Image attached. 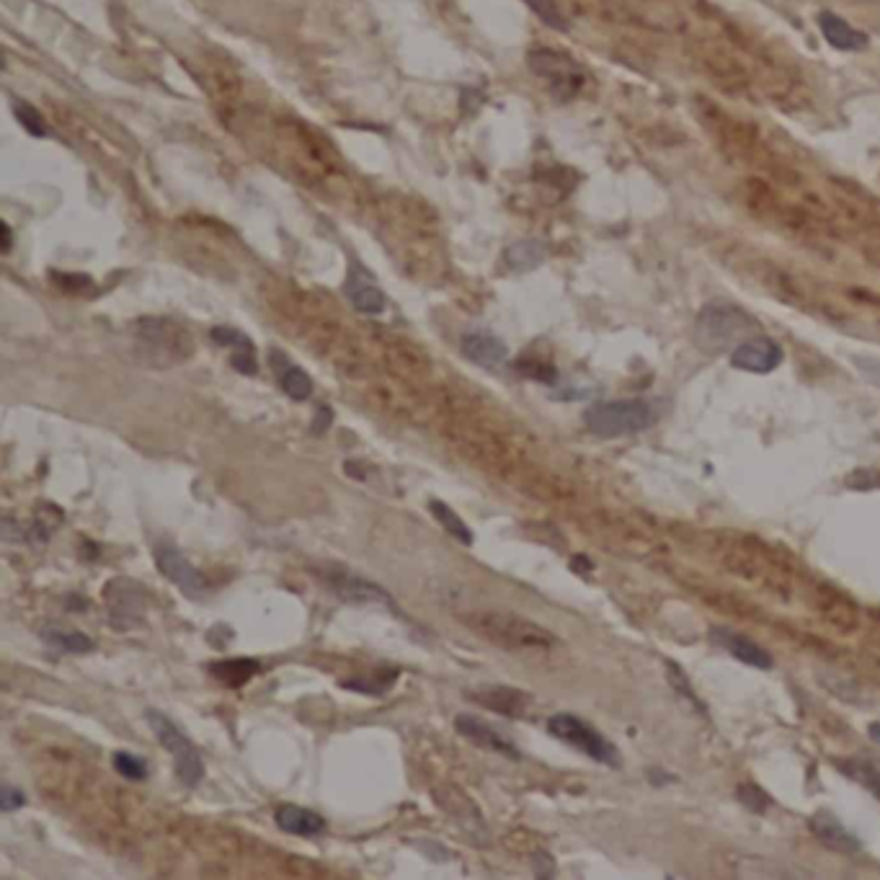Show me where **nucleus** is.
<instances>
[{
  "mask_svg": "<svg viewBox=\"0 0 880 880\" xmlns=\"http://www.w3.org/2000/svg\"><path fill=\"white\" fill-rule=\"evenodd\" d=\"M819 28L824 34V39L834 49H842V53H860L870 45L868 34L855 28L853 24H847L845 19L836 16L832 11H821L819 13Z\"/></svg>",
  "mask_w": 880,
  "mask_h": 880,
  "instance_id": "nucleus-16",
  "label": "nucleus"
},
{
  "mask_svg": "<svg viewBox=\"0 0 880 880\" xmlns=\"http://www.w3.org/2000/svg\"><path fill=\"white\" fill-rule=\"evenodd\" d=\"M70 282H72L70 276H62V279H60V285H68V287H70ZM76 282H78V285H89V279H85V276H83V279H80V276H78Z\"/></svg>",
  "mask_w": 880,
  "mask_h": 880,
  "instance_id": "nucleus-35",
  "label": "nucleus"
},
{
  "mask_svg": "<svg viewBox=\"0 0 880 880\" xmlns=\"http://www.w3.org/2000/svg\"><path fill=\"white\" fill-rule=\"evenodd\" d=\"M156 565L181 594L192 596V599H202L207 594V579L196 565L181 552L176 545L160 542L156 548Z\"/></svg>",
  "mask_w": 880,
  "mask_h": 880,
  "instance_id": "nucleus-9",
  "label": "nucleus"
},
{
  "mask_svg": "<svg viewBox=\"0 0 880 880\" xmlns=\"http://www.w3.org/2000/svg\"><path fill=\"white\" fill-rule=\"evenodd\" d=\"M209 672H213L220 682H225V685L240 687V685H245L253 674H259V661L230 659V661H220V664H213L209 666Z\"/></svg>",
  "mask_w": 880,
  "mask_h": 880,
  "instance_id": "nucleus-27",
  "label": "nucleus"
},
{
  "mask_svg": "<svg viewBox=\"0 0 880 880\" xmlns=\"http://www.w3.org/2000/svg\"><path fill=\"white\" fill-rule=\"evenodd\" d=\"M42 640H45L47 645H53L55 651L62 653H91L96 649V643H93L85 632L62 628V625H45V628H42Z\"/></svg>",
  "mask_w": 880,
  "mask_h": 880,
  "instance_id": "nucleus-23",
  "label": "nucleus"
},
{
  "mask_svg": "<svg viewBox=\"0 0 880 880\" xmlns=\"http://www.w3.org/2000/svg\"><path fill=\"white\" fill-rule=\"evenodd\" d=\"M434 798L439 800L442 809H445L449 816H455L457 821H460L465 828H470V832H478V828H483V819H480L476 803H472L470 798H465L460 790L442 788V790L434 792Z\"/></svg>",
  "mask_w": 880,
  "mask_h": 880,
  "instance_id": "nucleus-21",
  "label": "nucleus"
},
{
  "mask_svg": "<svg viewBox=\"0 0 880 880\" xmlns=\"http://www.w3.org/2000/svg\"><path fill=\"white\" fill-rule=\"evenodd\" d=\"M213 341L220 346H230L232 348V356H230V365L238 369V373L243 375H256V348H253V341L245 336V333H240L236 329H222V325H217L213 329Z\"/></svg>",
  "mask_w": 880,
  "mask_h": 880,
  "instance_id": "nucleus-18",
  "label": "nucleus"
},
{
  "mask_svg": "<svg viewBox=\"0 0 880 880\" xmlns=\"http://www.w3.org/2000/svg\"><path fill=\"white\" fill-rule=\"evenodd\" d=\"M3 251H5V253L11 251V228H9V225H5V228H3Z\"/></svg>",
  "mask_w": 880,
  "mask_h": 880,
  "instance_id": "nucleus-33",
  "label": "nucleus"
},
{
  "mask_svg": "<svg viewBox=\"0 0 880 880\" xmlns=\"http://www.w3.org/2000/svg\"><path fill=\"white\" fill-rule=\"evenodd\" d=\"M460 620L476 636L514 653H540L558 645V638L542 625L514 613H504V609H472V613H462Z\"/></svg>",
  "mask_w": 880,
  "mask_h": 880,
  "instance_id": "nucleus-1",
  "label": "nucleus"
},
{
  "mask_svg": "<svg viewBox=\"0 0 880 880\" xmlns=\"http://www.w3.org/2000/svg\"><path fill=\"white\" fill-rule=\"evenodd\" d=\"M16 119H19L21 125H24L34 137H45V135H47L45 119H42L39 112H36L34 106L24 104V101H16Z\"/></svg>",
  "mask_w": 880,
  "mask_h": 880,
  "instance_id": "nucleus-30",
  "label": "nucleus"
},
{
  "mask_svg": "<svg viewBox=\"0 0 880 880\" xmlns=\"http://www.w3.org/2000/svg\"><path fill=\"white\" fill-rule=\"evenodd\" d=\"M145 720H148L150 731L156 733L158 744L173 756V765H176L179 780L188 785V788L199 785L202 777H205V765H202V756H199V752H196V746L192 744V739H188L186 733L181 731L169 716H165V712H160L156 708L145 710Z\"/></svg>",
  "mask_w": 880,
  "mask_h": 880,
  "instance_id": "nucleus-5",
  "label": "nucleus"
},
{
  "mask_svg": "<svg viewBox=\"0 0 880 880\" xmlns=\"http://www.w3.org/2000/svg\"><path fill=\"white\" fill-rule=\"evenodd\" d=\"M868 736H870L872 741H878V744H880V723H870Z\"/></svg>",
  "mask_w": 880,
  "mask_h": 880,
  "instance_id": "nucleus-34",
  "label": "nucleus"
},
{
  "mask_svg": "<svg viewBox=\"0 0 880 880\" xmlns=\"http://www.w3.org/2000/svg\"><path fill=\"white\" fill-rule=\"evenodd\" d=\"M656 421V411L649 400L630 398V400H607V403H596L584 413V424L592 434L605 436H628L649 428Z\"/></svg>",
  "mask_w": 880,
  "mask_h": 880,
  "instance_id": "nucleus-4",
  "label": "nucleus"
},
{
  "mask_svg": "<svg viewBox=\"0 0 880 880\" xmlns=\"http://www.w3.org/2000/svg\"><path fill=\"white\" fill-rule=\"evenodd\" d=\"M274 367H276V377H279V385L282 390L287 392L293 400H308L312 396V382L305 369H300L297 365H289V359H285L279 352H274L272 356Z\"/></svg>",
  "mask_w": 880,
  "mask_h": 880,
  "instance_id": "nucleus-22",
  "label": "nucleus"
},
{
  "mask_svg": "<svg viewBox=\"0 0 880 880\" xmlns=\"http://www.w3.org/2000/svg\"><path fill=\"white\" fill-rule=\"evenodd\" d=\"M545 256H548V249L540 240H519V243L508 245L504 261L512 272H533L535 266L542 264Z\"/></svg>",
  "mask_w": 880,
  "mask_h": 880,
  "instance_id": "nucleus-24",
  "label": "nucleus"
},
{
  "mask_svg": "<svg viewBox=\"0 0 880 880\" xmlns=\"http://www.w3.org/2000/svg\"><path fill=\"white\" fill-rule=\"evenodd\" d=\"M836 767L847 777H853L860 785H865L872 796L880 800V759H870V756H853V759H839Z\"/></svg>",
  "mask_w": 880,
  "mask_h": 880,
  "instance_id": "nucleus-25",
  "label": "nucleus"
},
{
  "mask_svg": "<svg viewBox=\"0 0 880 880\" xmlns=\"http://www.w3.org/2000/svg\"><path fill=\"white\" fill-rule=\"evenodd\" d=\"M710 638L716 640L720 649H725L733 659L741 661V664L754 666V668H773V656H769L762 645H756L752 638L741 636V632L716 628V630H710Z\"/></svg>",
  "mask_w": 880,
  "mask_h": 880,
  "instance_id": "nucleus-15",
  "label": "nucleus"
},
{
  "mask_svg": "<svg viewBox=\"0 0 880 880\" xmlns=\"http://www.w3.org/2000/svg\"><path fill=\"white\" fill-rule=\"evenodd\" d=\"M346 293H348V300H352V305L359 312H367V316H380V312L385 310V293L375 285L373 279H369L367 272H362V268H354V272L348 274Z\"/></svg>",
  "mask_w": 880,
  "mask_h": 880,
  "instance_id": "nucleus-19",
  "label": "nucleus"
},
{
  "mask_svg": "<svg viewBox=\"0 0 880 880\" xmlns=\"http://www.w3.org/2000/svg\"><path fill=\"white\" fill-rule=\"evenodd\" d=\"M106 605L108 613H112V620L116 628H127L125 620H140L142 605H145V594L142 588L133 584L129 579H114L112 584L106 586Z\"/></svg>",
  "mask_w": 880,
  "mask_h": 880,
  "instance_id": "nucleus-12",
  "label": "nucleus"
},
{
  "mask_svg": "<svg viewBox=\"0 0 880 880\" xmlns=\"http://www.w3.org/2000/svg\"><path fill=\"white\" fill-rule=\"evenodd\" d=\"M428 512L434 514V519L439 522L442 527H445V533L449 535V537H455V540H460L462 545H472L476 542V537H472V533H470V527L465 525V522L460 519V514L455 512V508H449L445 501H439V499H432L428 501Z\"/></svg>",
  "mask_w": 880,
  "mask_h": 880,
  "instance_id": "nucleus-26",
  "label": "nucleus"
},
{
  "mask_svg": "<svg viewBox=\"0 0 880 880\" xmlns=\"http://www.w3.org/2000/svg\"><path fill=\"white\" fill-rule=\"evenodd\" d=\"M24 792L13 788V785H3V790H0V805H3V811H16L24 805Z\"/></svg>",
  "mask_w": 880,
  "mask_h": 880,
  "instance_id": "nucleus-32",
  "label": "nucleus"
},
{
  "mask_svg": "<svg viewBox=\"0 0 880 880\" xmlns=\"http://www.w3.org/2000/svg\"><path fill=\"white\" fill-rule=\"evenodd\" d=\"M470 700H476L480 708L499 712V716L506 718H525L529 705H533V695L522 693L516 687L506 685H485L476 687L472 693H468Z\"/></svg>",
  "mask_w": 880,
  "mask_h": 880,
  "instance_id": "nucleus-11",
  "label": "nucleus"
},
{
  "mask_svg": "<svg viewBox=\"0 0 880 880\" xmlns=\"http://www.w3.org/2000/svg\"><path fill=\"white\" fill-rule=\"evenodd\" d=\"M274 821L282 832L295 834V836H316L320 832H325V819L320 816V813L302 809V805H293V803L279 805L274 813Z\"/></svg>",
  "mask_w": 880,
  "mask_h": 880,
  "instance_id": "nucleus-20",
  "label": "nucleus"
},
{
  "mask_svg": "<svg viewBox=\"0 0 880 880\" xmlns=\"http://www.w3.org/2000/svg\"><path fill=\"white\" fill-rule=\"evenodd\" d=\"M527 5L537 13V19H540L542 24H548L550 28H558V32H565V28H569V19H565V13L560 11L556 0H527Z\"/></svg>",
  "mask_w": 880,
  "mask_h": 880,
  "instance_id": "nucleus-28",
  "label": "nucleus"
},
{
  "mask_svg": "<svg viewBox=\"0 0 880 880\" xmlns=\"http://www.w3.org/2000/svg\"><path fill=\"white\" fill-rule=\"evenodd\" d=\"M759 331V323L746 310L729 302H710L695 320V344L708 354L733 352Z\"/></svg>",
  "mask_w": 880,
  "mask_h": 880,
  "instance_id": "nucleus-3",
  "label": "nucleus"
},
{
  "mask_svg": "<svg viewBox=\"0 0 880 880\" xmlns=\"http://www.w3.org/2000/svg\"><path fill=\"white\" fill-rule=\"evenodd\" d=\"M316 576L320 584H325L333 594L341 596L344 602H354V605H380L385 609H398L396 599H392L390 592H385L380 584L369 581L359 573L348 571L346 565L336 563H325L316 565Z\"/></svg>",
  "mask_w": 880,
  "mask_h": 880,
  "instance_id": "nucleus-8",
  "label": "nucleus"
},
{
  "mask_svg": "<svg viewBox=\"0 0 880 880\" xmlns=\"http://www.w3.org/2000/svg\"><path fill=\"white\" fill-rule=\"evenodd\" d=\"M739 800L746 805V809H752V811L754 809L759 811V805H756V803H762L765 809H767V805H773V800H769L767 792H762L759 788H756V785H741Z\"/></svg>",
  "mask_w": 880,
  "mask_h": 880,
  "instance_id": "nucleus-31",
  "label": "nucleus"
},
{
  "mask_svg": "<svg viewBox=\"0 0 880 880\" xmlns=\"http://www.w3.org/2000/svg\"><path fill=\"white\" fill-rule=\"evenodd\" d=\"M460 348L472 365L485 369H499L508 359V346L489 331H468L460 339Z\"/></svg>",
  "mask_w": 880,
  "mask_h": 880,
  "instance_id": "nucleus-14",
  "label": "nucleus"
},
{
  "mask_svg": "<svg viewBox=\"0 0 880 880\" xmlns=\"http://www.w3.org/2000/svg\"><path fill=\"white\" fill-rule=\"evenodd\" d=\"M455 729L460 736L472 741V744L480 748H489V752L506 756V759H519V752H516L512 741L501 736L499 731H493L491 725L483 723L480 718L470 716V712H460V716L455 718Z\"/></svg>",
  "mask_w": 880,
  "mask_h": 880,
  "instance_id": "nucleus-13",
  "label": "nucleus"
},
{
  "mask_svg": "<svg viewBox=\"0 0 880 880\" xmlns=\"http://www.w3.org/2000/svg\"><path fill=\"white\" fill-rule=\"evenodd\" d=\"M114 769L125 777V780H133V782H140L148 777V767H145V762L140 759V756H135L129 752L114 754Z\"/></svg>",
  "mask_w": 880,
  "mask_h": 880,
  "instance_id": "nucleus-29",
  "label": "nucleus"
},
{
  "mask_svg": "<svg viewBox=\"0 0 880 880\" xmlns=\"http://www.w3.org/2000/svg\"><path fill=\"white\" fill-rule=\"evenodd\" d=\"M135 354L150 367H176L192 359L194 336L173 318H140L133 323Z\"/></svg>",
  "mask_w": 880,
  "mask_h": 880,
  "instance_id": "nucleus-2",
  "label": "nucleus"
},
{
  "mask_svg": "<svg viewBox=\"0 0 880 880\" xmlns=\"http://www.w3.org/2000/svg\"><path fill=\"white\" fill-rule=\"evenodd\" d=\"M811 832L816 834L828 849H836V853L853 855L862 849V842L828 811H819L816 816L811 819Z\"/></svg>",
  "mask_w": 880,
  "mask_h": 880,
  "instance_id": "nucleus-17",
  "label": "nucleus"
},
{
  "mask_svg": "<svg viewBox=\"0 0 880 880\" xmlns=\"http://www.w3.org/2000/svg\"><path fill=\"white\" fill-rule=\"evenodd\" d=\"M527 65L537 78L548 83L552 96L560 101L579 96V91L584 89V70L571 55L550 47H535L529 49Z\"/></svg>",
  "mask_w": 880,
  "mask_h": 880,
  "instance_id": "nucleus-6",
  "label": "nucleus"
},
{
  "mask_svg": "<svg viewBox=\"0 0 880 880\" xmlns=\"http://www.w3.org/2000/svg\"><path fill=\"white\" fill-rule=\"evenodd\" d=\"M782 346L767 336H752L731 352V365L752 375H767L782 365Z\"/></svg>",
  "mask_w": 880,
  "mask_h": 880,
  "instance_id": "nucleus-10",
  "label": "nucleus"
},
{
  "mask_svg": "<svg viewBox=\"0 0 880 880\" xmlns=\"http://www.w3.org/2000/svg\"><path fill=\"white\" fill-rule=\"evenodd\" d=\"M548 731L552 736L565 741V744L579 748L581 754H586L588 759L599 762V765L607 767H620V754H617L615 744L609 739L602 736L594 725H588L586 720H581L579 716H571V712H558L548 720Z\"/></svg>",
  "mask_w": 880,
  "mask_h": 880,
  "instance_id": "nucleus-7",
  "label": "nucleus"
}]
</instances>
